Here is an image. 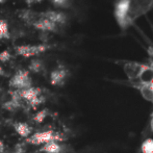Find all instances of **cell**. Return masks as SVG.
<instances>
[{
    "label": "cell",
    "instance_id": "obj_11",
    "mask_svg": "<svg viewBox=\"0 0 153 153\" xmlns=\"http://www.w3.org/2000/svg\"><path fill=\"white\" fill-rule=\"evenodd\" d=\"M14 129L21 137L28 139L32 132V128L25 122H16L14 124Z\"/></svg>",
    "mask_w": 153,
    "mask_h": 153
},
{
    "label": "cell",
    "instance_id": "obj_5",
    "mask_svg": "<svg viewBox=\"0 0 153 153\" xmlns=\"http://www.w3.org/2000/svg\"><path fill=\"white\" fill-rule=\"evenodd\" d=\"M21 96L30 106L36 107L38 105L42 104L45 101L44 97L41 95V90L39 88H28V89L21 90Z\"/></svg>",
    "mask_w": 153,
    "mask_h": 153
},
{
    "label": "cell",
    "instance_id": "obj_3",
    "mask_svg": "<svg viewBox=\"0 0 153 153\" xmlns=\"http://www.w3.org/2000/svg\"><path fill=\"white\" fill-rule=\"evenodd\" d=\"M10 87L15 90H25L32 87L31 78L29 77V73L26 70H19L12 78L10 79Z\"/></svg>",
    "mask_w": 153,
    "mask_h": 153
},
{
    "label": "cell",
    "instance_id": "obj_6",
    "mask_svg": "<svg viewBox=\"0 0 153 153\" xmlns=\"http://www.w3.org/2000/svg\"><path fill=\"white\" fill-rule=\"evenodd\" d=\"M49 49V46L47 45H22V46L16 47L17 54L22 55L24 57H30L38 55L40 53H43Z\"/></svg>",
    "mask_w": 153,
    "mask_h": 153
},
{
    "label": "cell",
    "instance_id": "obj_19",
    "mask_svg": "<svg viewBox=\"0 0 153 153\" xmlns=\"http://www.w3.org/2000/svg\"><path fill=\"white\" fill-rule=\"evenodd\" d=\"M4 151H5V145H4L3 141L0 140V153H4Z\"/></svg>",
    "mask_w": 153,
    "mask_h": 153
},
{
    "label": "cell",
    "instance_id": "obj_7",
    "mask_svg": "<svg viewBox=\"0 0 153 153\" xmlns=\"http://www.w3.org/2000/svg\"><path fill=\"white\" fill-rule=\"evenodd\" d=\"M69 75V72L66 68L64 67H59L57 69L53 70L50 74V83L52 85H55V87H59V85H62L66 81L67 77Z\"/></svg>",
    "mask_w": 153,
    "mask_h": 153
},
{
    "label": "cell",
    "instance_id": "obj_14",
    "mask_svg": "<svg viewBox=\"0 0 153 153\" xmlns=\"http://www.w3.org/2000/svg\"><path fill=\"white\" fill-rule=\"evenodd\" d=\"M43 68H44V65H43V62L40 61V59H33L29 64V70L33 73H40L43 70Z\"/></svg>",
    "mask_w": 153,
    "mask_h": 153
},
{
    "label": "cell",
    "instance_id": "obj_16",
    "mask_svg": "<svg viewBox=\"0 0 153 153\" xmlns=\"http://www.w3.org/2000/svg\"><path fill=\"white\" fill-rule=\"evenodd\" d=\"M48 116V109H42L39 111L36 115L33 116V121L36 123H42Z\"/></svg>",
    "mask_w": 153,
    "mask_h": 153
},
{
    "label": "cell",
    "instance_id": "obj_4",
    "mask_svg": "<svg viewBox=\"0 0 153 153\" xmlns=\"http://www.w3.org/2000/svg\"><path fill=\"white\" fill-rule=\"evenodd\" d=\"M149 70H151L149 66L145 64H139V62H127L124 66V71L127 77L132 81L141 79L142 76Z\"/></svg>",
    "mask_w": 153,
    "mask_h": 153
},
{
    "label": "cell",
    "instance_id": "obj_8",
    "mask_svg": "<svg viewBox=\"0 0 153 153\" xmlns=\"http://www.w3.org/2000/svg\"><path fill=\"white\" fill-rule=\"evenodd\" d=\"M42 18H46L48 20L54 22L57 25H62L67 22V16L64 13L54 12V10H48V12L41 13Z\"/></svg>",
    "mask_w": 153,
    "mask_h": 153
},
{
    "label": "cell",
    "instance_id": "obj_2",
    "mask_svg": "<svg viewBox=\"0 0 153 153\" xmlns=\"http://www.w3.org/2000/svg\"><path fill=\"white\" fill-rule=\"evenodd\" d=\"M53 141H62V137H59V133L54 132L53 130H44V131H39V132L33 133L32 135L26 140V142L30 145H42V144H47L49 142Z\"/></svg>",
    "mask_w": 153,
    "mask_h": 153
},
{
    "label": "cell",
    "instance_id": "obj_12",
    "mask_svg": "<svg viewBox=\"0 0 153 153\" xmlns=\"http://www.w3.org/2000/svg\"><path fill=\"white\" fill-rule=\"evenodd\" d=\"M41 151L45 153H61L62 151V145L56 141L49 142V143L45 144Z\"/></svg>",
    "mask_w": 153,
    "mask_h": 153
},
{
    "label": "cell",
    "instance_id": "obj_10",
    "mask_svg": "<svg viewBox=\"0 0 153 153\" xmlns=\"http://www.w3.org/2000/svg\"><path fill=\"white\" fill-rule=\"evenodd\" d=\"M19 17H20L23 21H25V22L32 25V26H33V24L36 22V21H39L41 18H42L41 14L33 12V10H21V12L19 13Z\"/></svg>",
    "mask_w": 153,
    "mask_h": 153
},
{
    "label": "cell",
    "instance_id": "obj_22",
    "mask_svg": "<svg viewBox=\"0 0 153 153\" xmlns=\"http://www.w3.org/2000/svg\"><path fill=\"white\" fill-rule=\"evenodd\" d=\"M2 75H4V71H3V69H2V67L0 66V76H2Z\"/></svg>",
    "mask_w": 153,
    "mask_h": 153
},
{
    "label": "cell",
    "instance_id": "obj_1",
    "mask_svg": "<svg viewBox=\"0 0 153 153\" xmlns=\"http://www.w3.org/2000/svg\"><path fill=\"white\" fill-rule=\"evenodd\" d=\"M152 8L153 0H118L114 7V16L120 28L126 30Z\"/></svg>",
    "mask_w": 153,
    "mask_h": 153
},
{
    "label": "cell",
    "instance_id": "obj_21",
    "mask_svg": "<svg viewBox=\"0 0 153 153\" xmlns=\"http://www.w3.org/2000/svg\"><path fill=\"white\" fill-rule=\"evenodd\" d=\"M25 2H26L28 5H31V4H33V3H36V0H24Z\"/></svg>",
    "mask_w": 153,
    "mask_h": 153
},
{
    "label": "cell",
    "instance_id": "obj_20",
    "mask_svg": "<svg viewBox=\"0 0 153 153\" xmlns=\"http://www.w3.org/2000/svg\"><path fill=\"white\" fill-rule=\"evenodd\" d=\"M150 130H151V132H153V111L151 116H150Z\"/></svg>",
    "mask_w": 153,
    "mask_h": 153
},
{
    "label": "cell",
    "instance_id": "obj_9",
    "mask_svg": "<svg viewBox=\"0 0 153 153\" xmlns=\"http://www.w3.org/2000/svg\"><path fill=\"white\" fill-rule=\"evenodd\" d=\"M33 27L39 30L43 31H56L57 30V24L54 22L48 20L46 18H41L39 21H36L33 24Z\"/></svg>",
    "mask_w": 153,
    "mask_h": 153
},
{
    "label": "cell",
    "instance_id": "obj_18",
    "mask_svg": "<svg viewBox=\"0 0 153 153\" xmlns=\"http://www.w3.org/2000/svg\"><path fill=\"white\" fill-rule=\"evenodd\" d=\"M10 57H12V55H10V53L8 52V51L4 50V51H2V52H0V62H6L10 61Z\"/></svg>",
    "mask_w": 153,
    "mask_h": 153
},
{
    "label": "cell",
    "instance_id": "obj_23",
    "mask_svg": "<svg viewBox=\"0 0 153 153\" xmlns=\"http://www.w3.org/2000/svg\"><path fill=\"white\" fill-rule=\"evenodd\" d=\"M44 1V0H36V3H40V2Z\"/></svg>",
    "mask_w": 153,
    "mask_h": 153
},
{
    "label": "cell",
    "instance_id": "obj_25",
    "mask_svg": "<svg viewBox=\"0 0 153 153\" xmlns=\"http://www.w3.org/2000/svg\"><path fill=\"white\" fill-rule=\"evenodd\" d=\"M0 92H1V89H0Z\"/></svg>",
    "mask_w": 153,
    "mask_h": 153
},
{
    "label": "cell",
    "instance_id": "obj_17",
    "mask_svg": "<svg viewBox=\"0 0 153 153\" xmlns=\"http://www.w3.org/2000/svg\"><path fill=\"white\" fill-rule=\"evenodd\" d=\"M53 2V4L59 7H69L70 1L69 0H51Z\"/></svg>",
    "mask_w": 153,
    "mask_h": 153
},
{
    "label": "cell",
    "instance_id": "obj_24",
    "mask_svg": "<svg viewBox=\"0 0 153 153\" xmlns=\"http://www.w3.org/2000/svg\"><path fill=\"white\" fill-rule=\"evenodd\" d=\"M4 2V0H0V3H3Z\"/></svg>",
    "mask_w": 153,
    "mask_h": 153
},
{
    "label": "cell",
    "instance_id": "obj_15",
    "mask_svg": "<svg viewBox=\"0 0 153 153\" xmlns=\"http://www.w3.org/2000/svg\"><path fill=\"white\" fill-rule=\"evenodd\" d=\"M1 39H10L8 25L4 20H0V40Z\"/></svg>",
    "mask_w": 153,
    "mask_h": 153
},
{
    "label": "cell",
    "instance_id": "obj_13",
    "mask_svg": "<svg viewBox=\"0 0 153 153\" xmlns=\"http://www.w3.org/2000/svg\"><path fill=\"white\" fill-rule=\"evenodd\" d=\"M142 153H153V139L148 137L141 145Z\"/></svg>",
    "mask_w": 153,
    "mask_h": 153
}]
</instances>
